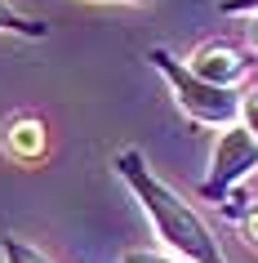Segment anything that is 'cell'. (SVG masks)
I'll return each mask as SVG.
<instances>
[{
    "instance_id": "6",
    "label": "cell",
    "mask_w": 258,
    "mask_h": 263,
    "mask_svg": "<svg viewBox=\"0 0 258 263\" xmlns=\"http://www.w3.org/2000/svg\"><path fill=\"white\" fill-rule=\"evenodd\" d=\"M0 31L5 36H23V41H45L49 36V27H45L41 18L23 14L14 0H0Z\"/></svg>"
},
{
    "instance_id": "9",
    "label": "cell",
    "mask_w": 258,
    "mask_h": 263,
    "mask_svg": "<svg viewBox=\"0 0 258 263\" xmlns=\"http://www.w3.org/2000/svg\"><path fill=\"white\" fill-rule=\"evenodd\" d=\"M121 263H183V259H165V254H156V250H125Z\"/></svg>"
},
{
    "instance_id": "1",
    "label": "cell",
    "mask_w": 258,
    "mask_h": 263,
    "mask_svg": "<svg viewBox=\"0 0 258 263\" xmlns=\"http://www.w3.org/2000/svg\"><path fill=\"white\" fill-rule=\"evenodd\" d=\"M111 170L125 179V187L134 192V201L143 205V214L151 219L156 236L174 250V259H183V263H227L223 246H218L214 232H209V223H205L201 214L169 187V183L156 179V170L147 165V156H143V152H134V147L116 152Z\"/></svg>"
},
{
    "instance_id": "2",
    "label": "cell",
    "mask_w": 258,
    "mask_h": 263,
    "mask_svg": "<svg viewBox=\"0 0 258 263\" xmlns=\"http://www.w3.org/2000/svg\"><path fill=\"white\" fill-rule=\"evenodd\" d=\"M147 63L165 76V85H169V94H174V103H178L183 116H191L196 125H209V129L236 125V116H241V94H236V89L201 81V76H196L174 49H165V45H151Z\"/></svg>"
},
{
    "instance_id": "11",
    "label": "cell",
    "mask_w": 258,
    "mask_h": 263,
    "mask_svg": "<svg viewBox=\"0 0 258 263\" xmlns=\"http://www.w3.org/2000/svg\"><path fill=\"white\" fill-rule=\"evenodd\" d=\"M245 236H249V246L258 250V210L249 214V219H245Z\"/></svg>"
},
{
    "instance_id": "10",
    "label": "cell",
    "mask_w": 258,
    "mask_h": 263,
    "mask_svg": "<svg viewBox=\"0 0 258 263\" xmlns=\"http://www.w3.org/2000/svg\"><path fill=\"white\" fill-rule=\"evenodd\" d=\"M223 9H227V14H249L254 18L258 14V0H223Z\"/></svg>"
},
{
    "instance_id": "13",
    "label": "cell",
    "mask_w": 258,
    "mask_h": 263,
    "mask_svg": "<svg viewBox=\"0 0 258 263\" xmlns=\"http://www.w3.org/2000/svg\"><path fill=\"white\" fill-rule=\"evenodd\" d=\"M116 5H151V0H116Z\"/></svg>"
},
{
    "instance_id": "3",
    "label": "cell",
    "mask_w": 258,
    "mask_h": 263,
    "mask_svg": "<svg viewBox=\"0 0 258 263\" xmlns=\"http://www.w3.org/2000/svg\"><path fill=\"white\" fill-rule=\"evenodd\" d=\"M254 170H258V139L241 121L223 125L218 129V143H214V156H209V174L201 179V196L223 205Z\"/></svg>"
},
{
    "instance_id": "5",
    "label": "cell",
    "mask_w": 258,
    "mask_h": 263,
    "mask_svg": "<svg viewBox=\"0 0 258 263\" xmlns=\"http://www.w3.org/2000/svg\"><path fill=\"white\" fill-rule=\"evenodd\" d=\"M0 147H5V156L9 161H18V165H31V161H41L45 152H49V134H45V121L41 116H14V121L5 125V134H0Z\"/></svg>"
},
{
    "instance_id": "4",
    "label": "cell",
    "mask_w": 258,
    "mask_h": 263,
    "mask_svg": "<svg viewBox=\"0 0 258 263\" xmlns=\"http://www.w3.org/2000/svg\"><path fill=\"white\" fill-rule=\"evenodd\" d=\"M187 67L209 85H223V89H236V85L249 76V63H245L241 49H231V45H201L196 54L187 58Z\"/></svg>"
},
{
    "instance_id": "8",
    "label": "cell",
    "mask_w": 258,
    "mask_h": 263,
    "mask_svg": "<svg viewBox=\"0 0 258 263\" xmlns=\"http://www.w3.org/2000/svg\"><path fill=\"white\" fill-rule=\"evenodd\" d=\"M236 121L258 139V94H241V116H236Z\"/></svg>"
},
{
    "instance_id": "7",
    "label": "cell",
    "mask_w": 258,
    "mask_h": 263,
    "mask_svg": "<svg viewBox=\"0 0 258 263\" xmlns=\"http://www.w3.org/2000/svg\"><path fill=\"white\" fill-rule=\"evenodd\" d=\"M0 259L5 263H54L45 250H36L31 241H23V236H0Z\"/></svg>"
},
{
    "instance_id": "12",
    "label": "cell",
    "mask_w": 258,
    "mask_h": 263,
    "mask_svg": "<svg viewBox=\"0 0 258 263\" xmlns=\"http://www.w3.org/2000/svg\"><path fill=\"white\" fill-rule=\"evenodd\" d=\"M249 41H254V49H258V14H254V23H249Z\"/></svg>"
}]
</instances>
